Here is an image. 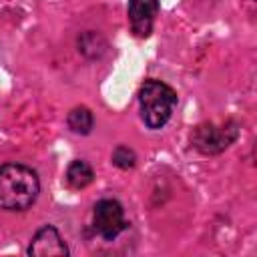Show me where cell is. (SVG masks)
<instances>
[{"label":"cell","mask_w":257,"mask_h":257,"mask_svg":"<svg viewBox=\"0 0 257 257\" xmlns=\"http://www.w3.org/2000/svg\"><path fill=\"white\" fill-rule=\"evenodd\" d=\"M92 124H94V118H92V112L86 106H76L68 112V126H70L72 133L88 135Z\"/></svg>","instance_id":"obj_8"},{"label":"cell","mask_w":257,"mask_h":257,"mask_svg":"<svg viewBox=\"0 0 257 257\" xmlns=\"http://www.w3.org/2000/svg\"><path fill=\"white\" fill-rule=\"evenodd\" d=\"M28 253L34 257H54V255H68V247L64 245L60 233L52 225H44L36 231L30 241Z\"/></svg>","instance_id":"obj_6"},{"label":"cell","mask_w":257,"mask_h":257,"mask_svg":"<svg viewBox=\"0 0 257 257\" xmlns=\"http://www.w3.org/2000/svg\"><path fill=\"white\" fill-rule=\"evenodd\" d=\"M159 14V0H131L128 2V22L137 36L147 38L153 30L155 18Z\"/></svg>","instance_id":"obj_5"},{"label":"cell","mask_w":257,"mask_h":257,"mask_svg":"<svg viewBox=\"0 0 257 257\" xmlns=\"http://www.w3.org/2000/svg\"><path fill=\"white\" fill-rule=\"evenodd\" d=\"M235 139H237L235 122H225V124L205 122V124H199L191 135L193 147L203 155H217L225 151Z\"/></svg>","instance_id":"obj_3"},{"label":"cell","mask_w":257,"mask_h":257,"mask_svg":"<svg viewBox=\"0 0 257 257\" xmlns=\"http://www.w3.org/2000/svg\"><path fill=\"white\" fill-rule=\"evenodd\" d=\"M126 219H124V211H122V205L114 199H102L94 205V211H92V227L94 231L106 239V241H112L116 239L124 229H126Z\"/></svg>","instance_id":"obj_4"},{"label":"cell","mask_w":257,"mask_h":257,"mask_svg":"<svg viewBox=\"0 0 257 257\" xmlns=\"http://www.w3.org/2000/svg\"><path fill=\"white\" fill-rule=\"evenodd\" d=\"M141 116L149 128H161L173 114L177 104L175 90L161 80H147L139 90Z\"/></svg>","instance_id":"obj_2"},{"label":"cell","mask_w":257,"mask_h":257,"mask_svg":"<svg viewBox=\"0 0 257 257\" xmlns=\"http://www.w3.org/2000/svg\"><path fill=\"white\" fill-rule=\"evenodd\" d=\"M135 161H137V155L128 149V147H116L114 153H112V163L120 169H131L135 167Z\"/></svg>","instance_id":"obj_9"},{"label":"cell","mask_w":257,"mask_h":257,"mask_svg":"<svg viewBox=\"0 0 257 257\" xmlns=\"http://www.w3.org/2000/svg\"><path fill=\"white\" fill-rule=\"evenodd\" d=\"M94 173L86 161H72L66 169V183L72 189H84L92 183Z\"/></svg>","instance_id":"obj_7"},{"label":"cell","mask_w":257,"mask_h":257,"mask_svg":"<svg viewBox=\"0 0 257 257\" xmlns=\"http://www.w3.org/2000/svg\"><path fill=\"white\" fill-rule=\"evenodd\" d=\"M38 193L40 181L30 167L18 163L0 167V209L24 211L36 201Z\"/></svg>","instance_id":"obj_1"}]
</instances>
